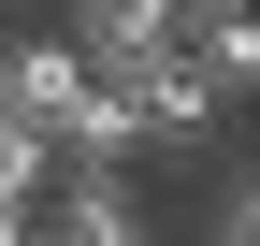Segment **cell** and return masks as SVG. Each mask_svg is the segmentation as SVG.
Here are the masks:
<instances>
[{
	"label": "cell",
	"instance_id": "5b68a950",
	"mask_svg": "<svg viewBox=\"0 0 260 246\" xmlns=\"http://www.w3.org/2000/svg\"><path fill=\"white\" fill-rule=\"evenodd\" d=\"M174 15H188V0H58V29H73L102 73H116V58H145V44H174Z\"/></svg>",
	"mask_w": 260,
	"mask_h": 246
},
{
	"label": "cell",
	"instance_id": "3957f363",
	"mask_svg": "<svg viewBox=\"0 0 260 246\" xmlns=\"http://www.w3.org/2000/svg\"><path fill=\"white\" fill-rule=\"evenodd\" d=\"M116 87H130V116H145V145H203L217 116H232L203 73H188V44H145V58H116Z\"/></svg>",
	"mask_w": 260,
	"mask_h": 246
},
{
	"label": "cell",
	"instance_id": "7a4b0ae2",
	"mask_svg": "<svg viewBox=\"0 0 260 246\" xmlns=\"http://www.w3.org/2000/svg\"><path fill=\"white\" fill-rule=\"evenodd\" d=\"M87 87H102V58H87L73 29H15V44H0V116H15V131H44V160H58V131H73Z\"/></svg>",
	"mask_w": 260,
	"mask_h": 246
},
{
	"label": "cell",
	"instance_id": "6da1fadb",
	"mask_svg": "<svg viewBox=\"0 0 260 246\" xmlns=\"http://www.w3.org/2000/svg\"><path fill=\"white\" fill-rule=\"evenodd\" d=\"M29 246H159V218L130 189V160H58L29 189Z\"/></svg>",
	"mask_w": 260,
	"mask_h": 246
},
{
	"label": "cell",
	"instance_id": "52a82bcc",
	"mask_svg": "<svg viewBox=\"0 0 260 246\" xmlns=\"http://www.w3.org/2000/svg\"><path fill=\"white\" fill-rule=\"evenodd\" d=\"M246 116H260V102H246ZM246 160H260V145H246Z\"/></svg>",
	"mask_w": 260,
	"mask_h": 246
},
{
	"label": "cell",
	"instance_id": "277c9868",
	"mask_svg": "<svg viewBox=\"0 0 260 246\" xmlns=\"http://www.w3.org/2000/svg\"><path fill=\"white\" fill-rule=\"evenodd\" d=\"M174 44H188V73H203L217 102H260V0H188Z\"/></svg>",
	"mask_w": 260,
	"mask_h": 246
},
{
	"label": "cell",
	"instance_id": "8992f818",
	"mask_svg": "<svg viewBox=\"0 0 260 246\" xmlns=\"http://www.w3.org/2000/svg\"><path fill=\"white\" fill-rule=\"evenodd\" d=\"M203 246H260V160L203 189Z\"/></svg>",
	"mask_w": 260,
	"mask_h": 246
}]
</instances>
